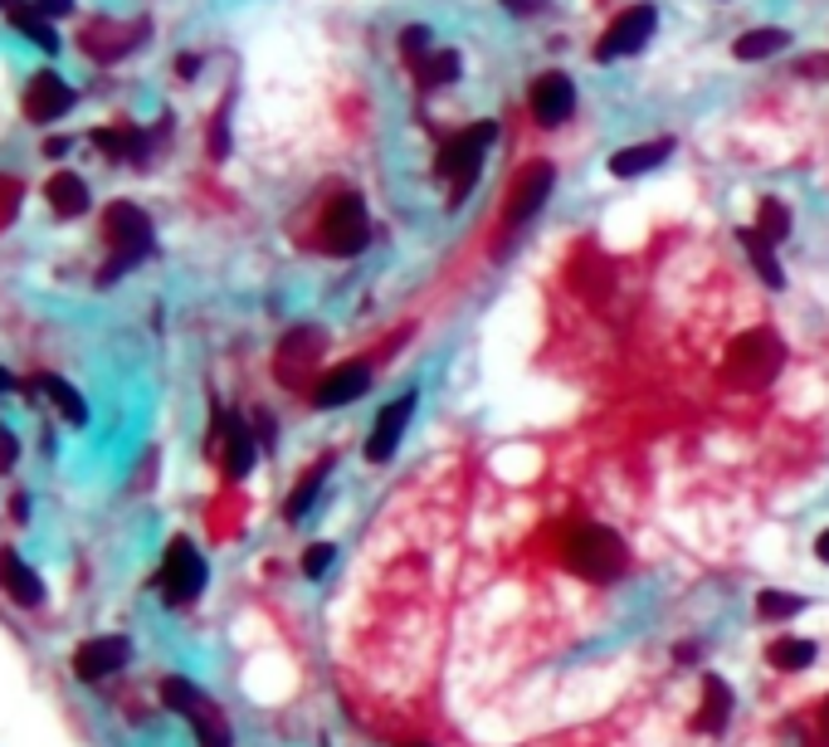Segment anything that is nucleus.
I'll return each mask as SVG.
<instances>
[{
	"mask_svg": "<svg viewBox=\"0 0 829 747\" xmlns=\"http://www.w3.org/2000/svg\"><path fill=\"white\" fill-rule=\"evenodd\" d=\"M562 562L572 577L610 586L629 572V547H625V537L615 528H605V523H576V528L566 533Z\"/></svg>",
	"mask_w": 829,
	"mask_h": 747,
	"instance_id": "1",
	"label": "nucleus"
},
{
	"mask_svg": "<svg viewBox=\"0 0 829 747\" xmlns=\"http://www.w3.org/2000/svg\"><path fill=\"white\" fill-rule=\"evenodd\" d=\"M781 366H786V342L776 337L771 327H751V333H741L732 347H727L722 376L737 391H761L781 376Z\"/></svg>",
	"mask_w": 829,
	"mask_h": 747,
	"instance_id": "2",
	"label": "nucleus"
},
{
	"mask_svg": "<svg viewBox=\"0 0 829 747\" xmlns=\"http://www.w3.org/2000/svg\"><path fill=\"white\" fill-rule=\"evenodd\" d=\"M493 142H498V122H493V118H478V122H468V128L454 132V138H444L439 157H435V171L444 181H454V195H449L454 205H459L468 195V186L478 181V171H484V157L493 152Z\"/></svg>",
	"mask_w": 829,
	"mask_h": 747,
	"instance_id": "3",
	"label": "nucleus"
},
{
	"mask_svg": "<svg viewBox=\"0 0 829 747\" xmlns=\"http://www.w3.org/2000/svg\"><path fill=\"white\" fill-rule=\"evenodd\" d=\"M103 235H108V244H113V264L98 274V284H113L122 269L142 264L146 254H152V220H146V211H142V205H132V201L108 205V211H103Z\"/></svg>",
	"mask_w": 829,
	"mask_h": 747,
	"instance_id": "4",
	"label": "nucleus"
},
{
	"mask_svg": "<svg viewBox=\"0 0 829 747\" xmlns=\"http://www.w3.org/2000/svg\"><path fill=\"white\" fill-rule=\"evenodd\" d=\"M317 244L332 254V260H356V254L371 244V220H366V201L356 191H337L323 205V220H317Z\"/></svg>",
	"mask_w": 829,
	"mask_h": 747,
	"instance_id": "5",
	"label": "nucleus"
},
{
	"mask_svg": "<svg viewBox=\"0 0 829 747\" xmlns=\"http://www.w3.org/2000/svg\"><path fill=\"white\" fill-rule=\"evenodd\" d=\"M552 186H556V166L547 162V157H537V162H527L523 166V176L513 181V191H507V205H503V235H498V244L503 240H513L517 230H527V220L547 205V195H552Z\"/></svg>",
	"mask_w": 829,
	"mask_h": 747,
	"instance_id": "6",
	"label": "nucleus"
},
{
	"mask_svg": "<svg viewBox=\"0 0 829 747\" xmlns=\"http://www.w3.org/2000/svg\"><path fill=\"white\" fill-rule=\"evenodd\" d=\"M156 586H162L166 606H191L195 596L205 592V557L195 553L191 537H176L162 557V572H156Z\"/></svg>",
	"mask_w": 829,
	"mask_h": 747,
	"instance_id": "7",
	"label": "nucleus"
},
{
	"mask_svg": "<svg viewBox=\"0 0 829 747\" xmlns=\"http://www.w3.org/2000/svg\"><path fill=\"white\" fill-rule=\"evenodd\" d=\"M162 699L176 708V714L191 718V728H195V738H201V747H230V724H225V714H220V708L210 704L191 679H166V684H162Z\"/></svg>",
	"mask_w": 829,
	"mask_h": 747,
	"instance_id": "8",
	"label": "nucleus"
},
{
	"mask_svg": "<svg viewBox=\"0 0 829 747\" xmlns=\"http://www.w3.org/2000/svg\"><path fill=\"white\" fill-rule=\"evenodd\" d=\"M654 24H659V10H654L649 0H639V6L620 10V16L610 20V30L600 34V44H596V64H615V59H625V54H639V49L649 44Z\"/></svg>",
	"mask_w": 829,
	"mask_h": 747,
	"instance_id": "9",
	"label": "nucleus"
},
{
	"mask_svg": "<svg viewBox=\"0 0 829 747\" xmlns=\"http://www.w3.org/2000/svg\"><path fill=\"white\" fill-rule=\"evenodd\" d=\"M527 113L537 118V128H562V122L576 113V83H572V73H562V69L537 73V79H532V89H527Z\"/></svg>",
	"mask_w": 829,
	"mask_h": 747,
	"instance_id": "10",
	"label": "nucleus"
},
{
	"mask_svg": "<svg viewBox=\"0 0 829 747\" xmlns=\"http://www.w3.org/2000/svg\"><path fill=\"white\" fill-rule=\"evenodd\" d=\"M146 40V24H122V20H89L79 34L83 54L93 59V64H118V59H128L132 49Z\"/></svg>",
	"mask_w": 829,
	"mask_h": 747,
	"instance_id": "11",
	"label": "nucleus"
},
{
	"mask_svg": "<svg viewBox=\"0 0 829 747\" xmlns=\"http://www.w3.org/2000/svg\"><path fill=\"white\" fill-rule=\"evenodd\" d=\"M415 406H419L415 391H405V396H395L391 406H381L376 425H371V435H366V460H371V464H386V460L395 455V445L405 440V425H411Z\"/></svg>",
	"mask_w": 829,
	"mask_h": 747,
	"instance_id": "12",
	"label": "nucleus"
},
{
	"mask_svg": "<svg viewBox=\"0 0 829 747\" xmlns=\"http://www.w3.org/2000/svg\"><path fill=\"white\" fill-rule=\"evenodd\" d=\"M366 391H371V366H366V362H342V366H332L327 376H317L313 406L337 411V406H352V401H362Z\"/></svg>",
	"mask_w": 829,
	"mask_h": 747,
	"instance_id": "13",
	"label": "nucleus"
},
{
	"mask_svg": "<svg viewBox=\"0 0 829 747\" xmlns=\"http://www.w3.org/2000/svg\"><path fill=\"white\" fill-rule=\"evenodd\" d=\"M73 98H79V93H73L54 69H40L30 83H24V118H30V122H54V118H64L73 108Z\"/></svg>",
	"mask_w": 829,
	"mask_h": 747,
	"instance_id": "14",
	"label": "nucleus"
},
{
	"mask_svg": "<svg viewBox=\"0 0 829 747\" xmlns=\"http://www.w3.org/2000/svg\"><path fill=\"white\" fill-rule=\"evenodd\" d=\"M128 655H132L128 635H103V640L79 645V655H73V675H79L83 684H103L108 675H118V669L128 665Z\"/></svg>",
	"mask_w": 829,
	"mask_h": 747,
	"instance_id": "15",
	"label": "nucleus"
},
{
	"mask_svg": "<svg viewBox=\"0 0 829 747\" xmlns=\"http://www.w3.org/2000/svg\"><path fill=\"white\" fill-rule=\"evenodd\" d=\"M317 357H323V333H313V327H299V333H289L283 337V347H279V376L289 386H299L307 372L317 366Z\"/></svg>",
	"mask_w": 829,
	"mask_h": 747,
	"instance_id": "16",
	"label": "nucleus"
},
{
	"mask_svg": "<svg viewBox=\"0 0 829 747\" xmlns=\"http://www.w3.org/2000/svg\"><path fill=\"white\" fill-rule=\"evenodd\" d=\"M668 157H674V138H654V142H635V147H620L610 157V176L615 181H635L645 171H659Z\"/></svg>",
	"mask_w": 829,
	"mask_h": 747,
	"instance_id": "17",
	"label": "nucleus"
},
{
	"mask_svg": "<svg viewBox=\"0 0 829 747\" xmlns=\"http://www.w3.org/2000/svg\"><path fill=\"white\" fill-rule=\"evenodd\" d=\"M727 724H732V684L708 675L702 679V704H698V714H692V733L717 738V733H727Z\"/></svg>",
	"mask_w": 829,
	"mask_h": 747,
	"instance_id": "18",
	"label": "nucleus"
},
{
	"mask_svg": "<svg viewBox=\"0 0 829 747\" xmlns=\"http://www.w3.org/2000/svg\"><path fill=\"white\" fill-rule=\"evenodd\" d=\"M220 435H225V474L230 480H244V474L254 470V460H259V445H254V435H250V425L240 421V415H220Z\"/></svg>",
	"mask_w": 829,
	"mask_h": 747,
	"instance_id": "19",
	"label": "nucleus"
},
{
	"mask_svg": "<svg viewBox=\"0 0 829 747\" xmlns=\"http://www.w3.org/2000/svg\"><path fill=\"white\" fill-rule=\"evenodd\" d=\"M786 44H790V34L781 30V24H757V30H747L732 44V54L741 59V64H766V59H776Z\"/></svg>",
	"mask_w": 829,
	"mask_h": 747,
	"instance_id": "20",
	"label": "nucleus"
},
{
	"mask_svg": "<svg viewBox=\"0 0 829 747\" xmlns=\"http://www.w3.org/2000/svg\"><path fill=\"white\" fill-rule=\"evenodd\" d=\"M44 195H49V205H54V215H83L89 211V186H83V176H73V171H54V176L44 181Z\"/></svg>",
	"mask_w": 829,
	"mask_h": 747,
	"instance_id": "21",
	"label": "nucleus"
},
{
	"mask_svg": "<svg viewBox=\"0 0 829 747\" xmlns=\"http://www.w3.org/2000/svg\"><path fill=\"white\" fill-rule=\"evenodd\" d=\"M766 659H771V669H781V675H800V669L815 665V640H806V635H781V640L766 645Z\"/></svg>",
	"mask_w": 829,
	"mask_h": 747,
	"instance_id": "22",
	"label": "nucleus"
},
{
	"mask_svg": "<svg viewBox=\"0 0 829 747\" xmlns=\"http://www.w3.org/2000/svg\"><path fill=\"white\" fill-rule=\"evenodd\" d=\"M737 240H741V250H747L751 269H757L766 284H771V289H786V274H781V264H776V244L766 240V235H757V230H747V225L737 230Z\"/></svg>",
	"mask_w": 829,
	"mask_h": 747,
	"instance_id": "23",
	"label": "nucleus"
},
{
	"mask_svg": "<svg viewBox=\"0 0 829 747\" xmlns=\"http://www.w3.org/2000/svg\"><path fill=\"white\" fill-rule=\"evenodd\" d=\"M93 142L103 157H128V162L146 157V132H138V128H98Z\"/></svg>",
	"mask_w": 829,
	"mask_h": 747,
	"instance_id": "24",
	"label": "nucleus"
},
{
	"mask_svg": "<svg viewBox=\"0 0 829 747\" xmlns=\"http://www.w3.org/2000/svg\"><path fill=\"white\" fill-rule=\"evenodd\" d=\"M0 567H6V572H0V577H6L10 596H16L20 606H40V602H44V586H40V577H34V572L24 567L20 557H10V553H6V557H0Z\"/></svg>",
	"mask_w": 829,
	"mask_h": 747,
	"instance_id": "25",
	"label": "nucleus"
},
{
	"mask_svg": "<svg viewBox=\"0 0 829 747\" xmlns=\"http://www.w3.org/2000/svg\"><path fill=\"white\" fill-rule=\"evenodd\" d=\"M6 16H10V24H16V30L24 34V40H34V44L44 49V54H54V49H59V34L49 30V20H44L34 6H16V0H10V10H6Z\"/></svg>",
	"mask_w": 829,
	"mask_h": 747,
	"instance_id": "26",
	"label": "nucleus"
},
{
	"mask_svg": "<svg viewBox=\"0 0 829 747\" xmlns=\"http://www.w3.org/2000/svg\"><path fill=\"white\" fill-rule=\"evenodd\" d=\"M415 69H419V83H425V89H444V83L459 79L464 59H459V49H435V54H425Z\"/></svg>",
	"mask_w": 829,
	"mask_h": 747,
	"instance_id": "27",
	"label": "nucleus"
},
{
	"mask_svg": "<svg viewBox=\"0 0 829 747\" xmlns=\"http://www.w3.org/2000/svg\"><path fill=\"white\" fill-rule=\"evenodd\" d=\"M40 391H44L49 401H54L59 411L69 415V425H83V421H89V406H83V396H79V391H73L69 382H59L54 372H40Z\"/></svg>",
	"mask_w": 829,
	"mask_h": 747,
	"instance_id": "28",
	"label": "nucleus"
},
{
	"mask_svg": "<svg viewBox=\"0 0 829 747\" xmlns=\"http://www.w3.org/2000/svg\"><path fill=\"white\" fill-rule=\"evenodd\" d=\"M751 230H757V235H766L771 244H781V240L790 235V211H786L781 201H776V195H766V201L757 205V225H751Z\"/></svg>",
	"mask_w": 829,
	"mask_h": 747,
	"instance_id": "29",
	"label": "nucleus"
},
{
	"mask_svg": "<svg viewBox=\"0 0 829 747\" xmlns=\"http://www.w3.org/2000/svg\"><path fill=\"white\" fill-rule=\"evenodd\" d=\"M757 610L766 620H790V616L806 610V596H800V592H771V586H766V592L757 596Z\"/></svg>",
	"mask_w": 829,
	"mask_h": 747,
	"instance_id": "30",
	"label": "nucleus"
},
{
	"mask_svg": "<svg viewBox=\"0 0 829 747\" xmlns=\"http://www.w3.org/2000/svg\"><path fill=\"white\" fill-rule=\"evenodd\" d=\"M327 470H332V460H323V464H317V470H307V474H303V484L293 488V498H289V518H293V523H299L303 513L313 508V498H317V488H323Z\"/></svg>",
	"mask_w": 829,
	"mask_h": 747,
	"instance_id": "31",
	"label": "nucleus"
},
{
	"mask_svg": "<svg viewBox=\"0 0 829 747\" xmlns=\"http://www.w3.org/2000/svg\"><path fill=\"white\" fill-rule=\"evenodd\" d=\"M401 49H405V59H411V64H419L425 54H435V34H429V24H405Z\"/></svg>",
	"mask_w": 829,
	"mask_h": 747,
	"instance_id": "32",
	"label": "nucleus"
},
{
	"mask_svg": "<svg viewBox=\"0 0 829 747\" xmlns=\"http://www.w3.org/2000/svg\"><path fill=\"white\" fill-rule=\"evenodd\" d=\"M332 562H337V547H332V543H313V547H307V553H303V577H323V572L332 567Z\"/></svg>",
	"mask_w": 829,
	"mask_h": 747,
	"instance_id": "33",
	"label": "nucleus"
},
{
	"mask_svg": "<svg viewBox=\"0 0 829 747\" xmlns=\"http://www.w3.org/2000/svg\"><path fill=\"white\" fill-rule=\"evenodd\" d=\"M210 157H230V108H220L210 122Z\"/></svg>",
	"mask_w": 829,
	"mask_h": 747,
	"instance_id": "34",
	"label": "nucleus"
},
{
	"mask_svg": "<svg viewBox=\"0 0 829 747\" xmlns=\"http://www.w3.org/2000/svg\"><path fill=\"white\" fill-rule=\"evenodd\" d=\"M20 205V181L16 176H0V230H6V220L16 215Z\"/></svg>",
	"mask_w": 829,
	"mask_h": 747,
	"instance_id": "35",
	"label": "nucleus"
},
{
	"mask_svg": "<svg viewBox=\"0 0 829 747\" xmlns=\"http://www.w3.org/2000/svg\"><path fill=\"white\" fill-rule=\"evenodd\" d=\"M503 10H513V16H537V10H547V0H503Z\"/></svg>",
	"mask_w": 829,
	"mask_h": 747,
	"instance_id": "36",
	"label": "nucleus"
},
{
	"mask_svg": "<svg viewBox=\"0 0 829 747\" xmlns=\"http://www.w3.org/2000/svg\"><path fill=\"white\" fill-rule=\"evenodd\" d=\"M34 10H40L44 20H49V16H69V10H73V0H34Z\"/></svg>",
	"mask_w": 829,
	"mask_h": 747,
	"instance_id": "37",
	"label": "nucleus"
},
{
	"mask_svg": "<svg viewBox=\"0 0 829 747\" xmlns=\"http://www.w3.org/2000/svg\"><path fill=\"white\" fill-rule=\"evenodd\" d=\"M10 464H16V435L0 431V470H10Z\"/></svg>",
	"mask_w": 829,
	"mask_h": 747,
	"instance_id": "38",
	"label": "nucleus"
},
{
	"mask_svg": "<svg viewBox=\"0 0 829 747\" xmlns=\"http://www.w3.org/2000/svg\"><path fill=\"white\" fill-rule=\"evenodd\" d=\"M815 733H820V747H829V699L820 704V714H815Z\"/></svg>",
	"mask_w": 829,
	"mask_h": 747,
	"instance_id": "39",
	"label": "nucleus"
},
{
	"mask_svg": "<svg viewBox=\"0 0 829 747\" xmlns=\"http://www.w3.org/2000/svg\"><path fill=\"white\" fill-rule=\"evenodd\" d=\"M176 73H181V79H195V73H201V59H195V54H181V59H176Z\"/></svg>",
	"mask_w": 829,
	"mask_h": 747,
	"instance_id": "40",
	"label": "nucleus"
},
{
	"mask_svg": "<svg viewBox=\"0 0 829 747\" xmlns=\"http://www.w3.org/2000/svg\"><path fill=\"white\" fill-rule=\"evenodd\" d=\"M815 557H820V562H829V528H825L820 537H815Z\"/></svg>",
	"mask_w": 829,
	"mask_h": 747,
	"instance_id": "41",
	"label": "nucleus"
},
{
	"mask_svg": "<svg viewBox=\"0 0 829 747\" xmlns=\"http://www.w3.org/2000/svg\"><path fill=\"white\" fill-rule=\"evenodd\" d=\"M44 152H49V157H64V152H69V142H64V138H49V142H44Z\"/></svg>",
	"mask_w": 829,
	"mask_h": 747,
	"instance_id": "42",
	"label": "nucleus"
},
{
	"mask_svg": "<svg viewBox=\"0 0 829 747\" xmlns=\"http://www.w3.org/2000/svg\"><path fill=\"white\" fill-rule=\"evenodd\" d=\"M10 386H16V382H10V372H6V366H0V391H10Z\"/></svg>",
	"mask_w": 829,
	"mask_h": 747,
	"instance_id": "43",
	"label": "nucleus"
},
{
	"mask_svg": "<svg viewBox=\"0 0 829 747\" xmlns=\"http://www.w3.org/2000/svg\"><path fill=\"white\" fill-rule=\"evenodd\" d=\"M405 747H429V743H405Z\"/></svg>",
	"mask_w": 829,
	"mask_h": 747,
	"instance_id": "44",
	"label": "nucleus"
},
{
	"mask_svg": "<svg viewBox=\"0 0 829 747\" xmlns=\"http://www.w3.org/2000/svg\"><path fill=\"white\" fill-rule=\"evenodd\" d=\"M0 10H10V0H0Z\"/></svg>",
	"mask_w": 829,
	"mask_h": 747,
	"instance_id": "45",
	"label": "nucleus"
}]
</instances>
